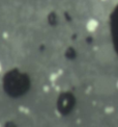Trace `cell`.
I'll return each instance as SVG.
<instances>
[{
  "instance_id": "cell-1",
  "label": "cell",
  "mask_w": 118,
  "mask_h": 127,
  "mask_svg": "<svg viewBox=\"0 0 118 127\" xmlns=\"http://www.w3.org/2000/svg\"><path fill=\"white\" fill-rule=\"evenodd\" d=\"M31 8L30 7H25L23 10H22V17L24 18H28L30 17V15H31Z\"/></svg>"
},
{
  "instance_id": "cell-2",
  "label": "cell",
  "mask_w": 118,
  "mask_h": 127,
  "mask_svg": "<svg viewBox=\"0 0 118 127\" xmlns=\"http://www.w3.org/2000/svg\"><path fill=\"white\" fill-rule=\"evenodd\" d=\"M2 71V64H1V62H0V72Z\"/></svg>"
}]
</instances>
